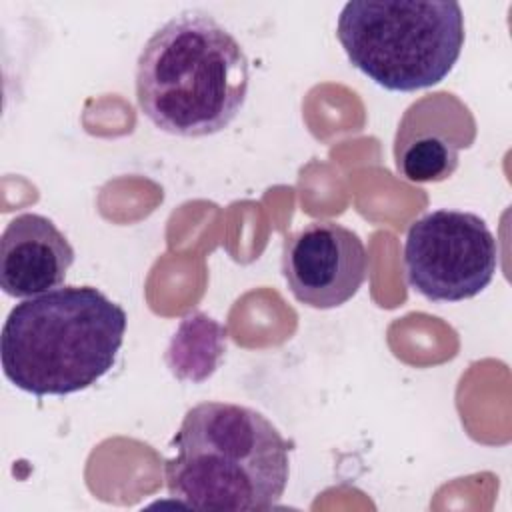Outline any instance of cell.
Instances as JSON below:
<instances>
[{"instance_id": "1", "label": "cell", "mask_w": 512, "mask_h": 512, "mask_svg": "<svg viewBox=\"0 0 512 512\" xmlns=\"http://www.w3.org/2000/svg\"><path fill=\"white\" fill-rule=\"evenodd\" d=\"M164 476L172 500L218 512L274 508L290 476V444L258 410L232 402L192 406L170 442Z\"/></svg>"}, {"instance_id": "2", "label": "cell", "mask_w": 512, "mask_h": 512, "mask_svg": "<svg viewBox=\"0 0 512 512\" xmlns=\"http://www.w3.org/2000/svg\"><path fill=\"white\" fill-rule=\"evenodd\" d=\"M248 56L234 34L202 10L162 24L136 62V100L162 132L202 138L222 132L248 96Z\"/></svg>"}, {"instance_id": "3", "label": "cell", "mask_w": 512, "mask_h": 512, "mask_svg": "<svg viewBox=\"0 0 512 512\" xmlns=\"http://www.w3.org/2000/svg\"><path fill=\"white\" fill-rule=\"evenodd\" d=\"M128 316L92 286H64L16 304L2 328L4 376L34 396L96 384L116 362Z\"/></svg>"}, {"instance_id": "4", "label": "cell", "mask_w": 512, "mask_h": 512, "mask_svg": "<svg viewBox=\"0 0 512 512\" xmlns=\"http://www.w3.org/2000/svg\"><path fill=\"white\" fill-rule=\"evenodd\" d=\"M336 36L350 64L392 92L442 82L464 46L458 2L352 0L340 10Z\"/></svg>"}, {"instance_id": "5", "label": "cell", "mask_w": 512, "mask_h": 512, "mask_svg": "<svg viewBox=\"0 0 512 512\" xmlns=\"http://www.w3.org/2000/svg\"><path fill=\"white\" fill-rule=\"evenodd\" d=\"M408 284L432 302H460L480 294L498 268V244L488 224L472 212L434 210L406 234Z\"/></svg>"}, {"instance_id": "6", "label": "cell", "mask_w": 512, "mask_h": 512, "mask_svg": "<svg viewBox=\"0 0 512 512\" xmlns=\"http://www.w3.org/2000/svg\"><path fill=\"white\" fill-rule=\"evenodd\" d=\"M282 274L300 304L330 310L346 304L366 282L368 254L350 228L310 222L284 238Z\"/></svg>"}, {"instance_id": "7", "label": "cell", "mask_w": 512, "mask_h": 512, "mask_svg": "<svg viewBox=\"0 0 512 512\" xmlns=\"http://www.w3.org/2000/svg\"><path fill=\"white\" fill-rule=\"evenodd\" d=\"M74 248L56 224L34 212L12 218L0 238V286L12 298H32L64 284Z\"/></svg>"}, {"instance_id": "8", "label": "cell", "mask_w": 512, "mask_h": 512, "mask_svg": "<svg viewBox=\"0 0 512 512\" xmlns=\"http://www.w3.org/2000/svg\"><path fill=\"white\" fill-rule=\"evenodd\" d=\"M466 112L464 104L456 112L426 110L424 100L412 104L396 134L394 156L400 176L410 182L446 180L458 166V150L472 142L474 126H456L450 130L444 126Z\"/></svg>"}]
</instances>
